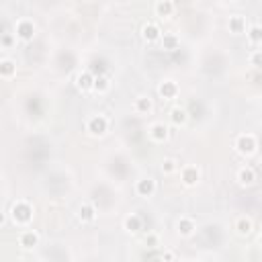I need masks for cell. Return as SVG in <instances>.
<instances>
[{"label": "cell", "instance_id": "cell-7", "mask_svg": "<svg viewBox=\"0 0 262 262\" xmlns=\"http://www.w3.org/2000/svg\"><path fill=\"white\" fill-rule=\"evenodd\" d=\"M156 190H158V184H156V180H154L151 176L139 178V180L135 182V192H137V196H141V199H149V196H154Z\"/></svg>", "mask_w": 262, "mask_h": 262}, {"label": "cell", "instance_id": "cell-19", "mask_svg": "<svg viewBox=\"0 0 262 262\" xmlns=\"http://www.w3.org/2000/svg\"><path fill=\"white\" fill-rule=\"evenodd\" d=\"M235 180L242 184V186H252L256 182V172L252 166H242L237 172H235Z\"/></svg>", "mask_w": 262, "mask_h": 262}, {"label": "cell", "instance_id": "cell-25", "mask_svg": "<svg viewBox=\"0 0 262 262\" xmlns=\"http://www.w3.org/2000/svg\"><path fill=\"white\" fill-rule=\"evenodd\" d=\"M160 170H162V174L170 176V174H174V172L180 170V164H178V160H174V158H164L162 164H160Z\"/></svg>", "mask_w": 262, "mask_h": 262}, {"label": "cell", "instance_id": "cell-1", "mask_svg": "<svg viewBox=\"0 0 262 262\" xmlns=\"http://www.w3.org/2000/svg\"><path fill=\"white\" fill-rule=\"evenodd\" d=\"M33 215H35V209L25 199H16L8 209V217L14 225H29L33 221Z\"/></svg>", "mask_w": 262, "mask_h": 262}, {"label": "cell", "instance_id": "cell-31", "mask_svg": "<svg viewBox=\"0 0 262 262\" xmlns=\"http://www.w3.org/2000/svg\"><path fill=\"white\" fill-rule=\"evenodd\" d=\"M221 2H233V0H221Z\"/></svg>", "mask_w": 262, "mask_h": 262}, {"label": "cell", "instance_id": "cell-15", "mask_svg": "<svg viewBox=\"0 0 262 262\" xmlns=\"http://www.w3.org/2000/svg\"><path fill=\"white\" fill-rule=\"evenodd\" d=\"M74 84H76V88H78L80 92H88V90H92V84H94V76H92L88 70H82V72H78V74H76V78H74Z\"/></svg>", "mask_w": 262, "mask_h": 262}, {"label": "cell", "instance_id": "cell-16", "mask_svg": "<svg viewBox=\"0 0 262 262\" xmlns=\"http://www.w3.org/2000/svg\"><path fill=\"white\" fill-rule=\"evenodd\" d=\"M96 207L92 205V203H88V201H84L80 207H78V221H82V223H92L94 219H96Z\"/></svg>", "mask_w": 262, "mask_h": 262}, {"label": "cell", "instance_id": "cell-5", "mask_svg": "<svg viewBox=\"0 0 262 262\" xmlns=\"http://www.w3.org/2000/svg\"><path fill=\"white\" fill-rule=\"evenodd\" d=\"M170 135V129L164 121H154L149 127H147V137L154 141V143H164Z\"/></svg>", "mask_w": 262, "mask_h": 262}, {"label": "cell", "instance_id": "cell-2", "mask_svg": "<svg viewBox=\"0 0 262 262\" xmlns=\"http://www.w3.org/2000/svg\"><path fill=\"white\" fill-rule=\"evenodd\" d=\"M256 149H258V139H256L254 133L246 131V133H239V135L235 137V151H237L239 156L250 158V156L256 154Z\"/></svg>", "mask_w": 262, "mask_h": 262}, {"label": "cell", "instance_id": "cell-18", "mask_svg": "<svg viewBox=\"0 0 262 262\" xmlns=\"http://www.w3.org/2000/svg\"><path fill=\"white\" fill-rule=\"evenodd\" d=\"M168 119L174 127H184L186 121H188V111L182 108V106H172L170 113H168Z\"/></svg>", "mask_w": 262, "mask_h": 262}, {"label": "cell", "instance_id": "cell-33", "mask_svg": "<svg viewBox=\"0 0 262 262\" xmlns=\"http://www.w3.org/2000/svg\"><path fill=\"white\" fill-rule=\"evenodd\" d=\"M260 49H262V43H260Z\"/></svg>", "mask_w": 262, "mask_h": 262}, {"label": "cell", "instance_id": "cell-34", "mask_svg": "<svg viewBox=\"0 0 262 262\" xmlns=\"http://www.w3.org/2000/svg\"><path fill=\"white\" fill-rule=\"evenodd\" d=\"M88 2H92V0H88Z\"/></svg>", "mask_w": 262, "mask_h": 262}, {"label": "cell", "instance_id": "cell-24", "mask_svg": "<svg viewBox=\"0 0 262 262\" xmlns=\"http://www.w3.org/2000/svg\"><path fill=\"white\" fill-rule=\"evenodd\" d=\"M92 90H94V92H98V94H104V92H108V90H111V80H108L104 74H98V76H94V84H92Z\"/></svg>", "mask_w": 262, "mask_h": 262}, {"label": "cell", "instance_id": "cell-4", "mask_svg": "<svg viewBox=\"0 0 262 262\" xmlns=\"http://www.w3.org/2000/svg\"><path fill=\"white\" fill-rule=\"evenodd\" d=\"M86 131H88V135H92V137H102V135L108 131V117L102 115V113L90 115V117L86 119Z\"/></svg>", "mask_w": 262, "mask_h": 262}, {"label": "cell", "instance_id": "cell-6", "mask_svg": "<svg viewBox=\"0 0 262 262\" xmlns=\"http://www.w3.org/2000/svg\"><path fill=\"white\" fill-rule=\"evenodd\" d=\"M180 180H182L184 186H196L199 180H201V168L194 166V164L182 166V170H180Z\"/></svg>", "mask_w": 262, "mask_h": 262}, {"label": "cell", "instance_id": "cell-21", "mask_svg": "<svg viewBox=\"0 0 262 262\" xmlns=\"http://www.w3.org/2000/svg\"><path fill=\"white\" fill-rule=\"evenodd\" d=\"M16 76V61L10 57H2L0 59V78L2 80H10Z\"/></svg>", "mask_w": 262, "mask_h": 262}, {"label": "cell", "instance_id": "cell-8", "mask_svg": "<svg viewBox=\"0 0 262 262\" xmlns=\"http://www.w3.org/2000/svg\"><path fill=\"white\" fill-rule=\"evenodd\" d=\"M178 92H180V86L170 78H166L158 84V96L164 98V100H174L178 96Z\"/></svg>", "mask_w": 262, "mask_h": 262}, {"label": "cell", "instance_id": "cell-3", "mask_svg": "<svg viewBox=\"0 0 262 262\" xmlns=\"http://www.w3.org/2000/svg\"><path fill=\"white\" fill-rule=\"evenodd\" d=\"M14 35H16V39H20L23 43L33 41L35 35H37V25H35V20H33V18H27V16L18 18V20L14 23Z\"/></svg>", "mask_w": 262, "mask_h": 262}, {"label": "cell", "instance_id": "cell-26", "mask_svg": "<svg viewBox=\"0 0 262 262\" xmlns=\"http://www.w3.org/2000/svg\"><path fill=\"white\" fill-rule=\"evenodd\" d=\"M14 43H16V35H14V33H2V37H0L2 49H10Z\"/></svg>", "mask_w": 262, "mask_h": 262}, {"label": "cell", "instance_id": "cell-14", "mask_svg": "<svg viewBox=\"0 0 262 262\" xmlns=\"http://www.w3.org/2000/svg\"><path fill=\"white\" fill-rule=\"evenodd\" d=\"M227 29L231 35H242L248 31V23H246V16L244 14H231L229 20H227Z\"/></svg>", "mask_w": 262, "mask_h": 262}, {"label": "cell", "instance_id": "cell-17", "mask_svg": "<svg viewBox=\"0 0 262 262\" xmlns=\"http://www.w3.org/2000/svg\"><path fill=\"white\" fill-rule=\"evenodd\" d=\"M174 10H176L174 0H156V4H154V12L160 18H170L174 14Z\"/></svg>", "mask_w": 262, "mask_h": 262}, {"label": "cell", "instance_id": "cell-20", "mask_svg": "<svg viewBox=\"0 0 262 262\" xmlns=\"http://www.w3.org/2000/svg\"><path fill=\"white\" fill-rule=\"evenodd\" d=\"M123 229H125L127 233H139V231L143 229V219H141L137 213H131V215H127V217L123 219Z\"/></svg>", "mask_w": 262, "mask_h": 262}, {"label": "cell", "instance_id": "cell-32", "mask_svg": "<svg viewBox=\"0 0 262 262\" xmlns=\"http://www.w3.org/2000/svg\"><path fill=\"white\" fill-rule=\"evenodd\" d=\"M260 258H262V252H260Z\"/></svg>", "mask_w": 262, "mask_h": 262}, {"label": "cell", "instance_id": "cell-22", "mask_svg": "<svg viewBox=\"0 0 262 262\" xmlns=\"http://www.w3.org/2000/svg\"><path fill=\"white\" fill-rule=\"evenodd\" d=\"M160 45H162V49H166V51H174V49H178V45H180V37H178L176 33H162Z\"/></svg>", "mask_w": 262, "mask_h": 262}, {"label": "cell", "instance_id": "cell-27", "mask_svg": "<svg viewBox=\"0 0 262 262\" xmlns=\"http://www.w3.org/2000/svg\"><path fill=\"white\" fill-rule=\"evenodd\" d=\"M248 61H250V66H254V68H262V49H254V51H250Z\"/></svg>", "mask_w": 262, "mask_h": 262}, {"label": "cell", "instance_id": "cell-9", "mask_svg": "<svg viewBox=\"0 0 262 262\" xmlns=\"http://www.w3.org/2000/svg\"><path fill=\"white\" fill-rule=\"evenodd\" d=\"M194 231H196V221H194L192 217L182 215V217L176 221V233H178L180 237H190V235H194Z\"/></svg>", "mask_w": 262, "mask_h": 262}, {"label": "cell", "instance_id": "cell-13", "mask_svg": "<svg viewBox=\"0 0 262 262\" xmlns=\"http://www.w3.org/2000/svg\"><path fill=\"white\" fill-rule=\"evenodd\" d=\"M39 239L41 237H39V233L35 229H25V231L18 233V246L23 250H31V248L39 246Z\"/></svg>", "mask_w": 262, "mask_h": 262}, {"label": "cell", "instance_id": "cell-28", "mask_svg": "<svg viewBox=\"0 0 262 262\" xmlns=\"http://www.w3.org/2000/svg\"><path fill=\"white\" fill-rule=\"evenodd\" d=\"M160 244V237H158V233H145V246H149V248H156Z\"/></svg>", "mask_w": 262, "mask_h": 262}, {"label": "cell", "instance_id": "cell-12", "mask_svg": "<svg viewBox=\"0 0 262 262\" xmlns=\"http://www.w3.org/2000/svg\"><path fill=\"white\" fill-rule=\"evenodd\" d=\"M233 229H235V233L242 235V237L250 235V233L254 231V221H252V217H248V215H239V217H235V221H233Z\"/></svg>", "mask_w": 262, "mask_h": 262}, {"label": "cell", "instance_id": "cell-10", "mask_svg": "<svg viewBox=\"0 0 262 262\" xmlns=\"http://www.w3.org/2000/svg\"><path fill=\"white\" fill-rule=\"evenodd\" d=\"M160 37H162V29H160L158 23L147 20V23L141 27V39H143L145 43H156V41H160Z\"/></svg>", "mask_w": 262, "mask_h": 262}, {"label": "cell", "instance_id": "cell-23", "mask_svg": "<svg viewBox=\"0 0 262 262\" xmlns=\"http://www.w3.org/2000/svg\"><path fill=\"white\" fill-rule=\"evenodd\" d=\"M246 37H248L250 45H260L262 43V27L260 25H248Z\"/></svg>", "mask_w": 262, "mask_h": 262}, {"label": "cell", "instance_id": "cell-29", "mask_svg": "<svg viewBox=\"0 0 262 262\" xmlns=\"http://www.w3.org/2000/svg\"><path fill=\"white\" fill-rule=\"evenodd\" d=\"M160 258H162V260H174V258H176V254H174V252H164Z\"/></svg>", "mask_w": 262, "mask_h": 262}, {"label": "cell", "instance_id": "cell-30", "mask_svg": "<svg viewBox=\"0 0 262 262\" xmlns=\"http://www.w3.org/2000/svg\"><path fill=\"white\" fill-rule=\"evenodd\" d=\"M258 246H260V248H262V233H260V235H258Z\"/></svg>", "mask_w": 262, "mask_h": 262}, {"label": "cell", "instance_id": "cell-11", "mask_svg": "<svg viewBox=\"0 0 262 262\" xmlns=\"http://www.w3.org/2000/svg\"><path fill=\"white\" fill-rule=\"evenodd\" d=\"M131 106H133V113H137V115H149L154 111V100L145 94H139V96L133 98Z\"/></svg>", "mask_w": 262, "mask_h": 262}]
</instances>
